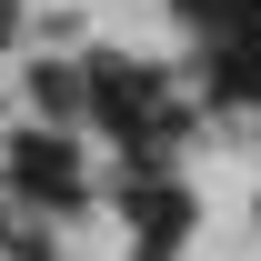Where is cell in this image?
Here are the masks:
<instances>
[{
    "instance_id": "6da1fadb",
    "label": "cell",
    "mask_w": 261,
    "mask_h": 261,
    "mask_svg": "<svg viewBox=\"0 0 261 261\" xmlns=\"http://www.w3.org/2000/svg\"><path fill=\"white\" fill-rule=\"evenodd\" d=\"M91 100H100V121H111V141H171V130H181L161 100H151L141 70H111V61H100L91 70Z\"/></svg>"
},
{
    "instance_id": "7a4b0ae2",
    "label": "cell",
    "mask_w": 261,
    "mask_h": 261,
    "mask_svg": "<svg viewBox=\"0 0 261 261\" xmlns=\"http://www.w3.org/2000/svg\"><path fill=\"white\" fill-rule=\"evenodd\" d=\"M10 171H20V191L50 201V211H70V201H81V161H70V141H61V130H31V141L10 151Z\"/></svg>"
},
{
    "instance_id": "277c9868",
    "label": "cell",
    "mask_w": 261,
    "mask_h": 261,
    "mask_svg": "<svg viewBox=\"0 0 261 261\" xmlns=\"http://www.w3.org/2000/svg\"><path fill=\"white\" fill-rule=\"evenodd\" d=\"M0 31H10V0H0Z\"/></svg>"
},
{
    "instance_id": "3957f363",
    "label": "cell",
    "mask_w": 261,
    "mask_h": 261,
    "mask_svg": "<svg viewBox=\"0 0 261 261\" xmlns=\"http://www.w3.org/2000/svg\"><path fill=\"white\" fill-rule=\"evenodd\" d=\"M130 231H141V261H171V241L191 231V201L181 191H130Z\"/></svg>"
}]
</instances>
